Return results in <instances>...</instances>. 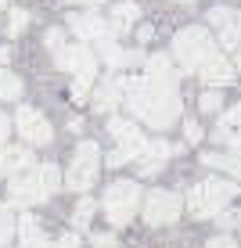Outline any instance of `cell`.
Masks as SVG:
<instances>
[{
    "label": "cell",
    "mask_w": 241,
    "mask_h": 248,
    "mask_svg": "<svg viewBox=\"0 0 241 248\" xmlns=\"http://www.w3.org/2000/svg\"><path fill=\"white\" fill-rule=\"evenodd\" d=\"M123 93L130 112L148 123L151 130H169L180 119V90H177V68L166 54L144 58L141 79H123Z\"/></svg>",
    "instance_id": "obj_1"
},
{
    "label": "cell",
    "mask_w": 241,
    "mask_h": 248,
    "mask_svg": "<svg viewBox=\"0 0 241 248\" xmlns=\"http://www.w3.org/2000/svg\"><path fill=\"white\" fill-rule=\"evenodd\" d=\"M62 187V176H58L54 166H29L25 173L11 176V187H7V202L15 209H29V205L47 202L50 194Z\"/></svg>",
    "instance_id": "obj_2"
},
{
    "label": "cell",
    "mask_w": 241,
    "mask_h": 248,
    "mask_svg": "<svg viewBox=\"0 0 241 248\" xmlns=\"http://www.w3.org/2000/svg\"><path fill=\"white\" fill-rule=\"evenodd\" d=\"M220 50H216V40H212L209 29L202 25H187L173 36V58L180 65V72H198L205 62H212Z\"/></svg>",
    "instance_id": "obj_3"
},
{
    "label": "cell",
    "mask_w": 241,
    "mask_h": 248,
    "mask_svg": "<svg viewBox=\"0 0 241 248\" xmlns=\"http://www.w3.org/2000/svg\"><path fill=\"white\" fill-rule=\"evenodd\" d=\"M238 194V184L230 180H220V176H209V180L194 184L191 194H187V209H191L194 219H209V216H220L223 205L234 202Z\"/></svg>",
    "instance_id": "obj_4"
},
{
    "label": "cell",
    "mask_w": 241,
    "mask_h": 248,
    "mask_svg": "<svg viewBox=\"0 0 241 248\" xmlns=\"http://www.w3.org/2000/svg\"><path fill=\"white\" fill-rule=\"evenodd\" d=\"M137 205H141V187H137V180H115V184H108L105 198H101V209H105V216H108L112 227H126L133 219Z\"/></svg>",
    "instance_id": "obj_5"
},
{
    "label": "cell",
    "mask_w": 241,
    "mask_h": 248,
    "mask_svg": "<svg viewBox=\"0 0 241 248\" xmlns=\"http://www.w3.org/2000/svg\"><path fill=\"white\" fill-rule=\"evenodd\" d=\"M108 133L119 140V148L108 155V166H126V162H137V155L144 151V133L137 130V123H130V119H108Z\"/></svg>",
    "instance_id": "obj_6"
},
{
    "label": "cell",
    "mask_w": 241,
    "mask_h": 248,
    "mask_svg": "<svg viewBox=\"0 0 241 248\" xmlns=\"http://www.w3.org/2000/svg\"><path fill=\"white\" fill-rule=\"evenodd\" d=\"M97 169H101V148L94 140H83L80 148H76V155H72L65 187H72V191H90L94 180H97Z\"/></svg>",
    "instance_id": "obj_7"
},
{
    "label": "cell",
    "mask_w": 241,
    "mask_h": 248,
    "mask_svg": "<svg viewBox=\"0 0 241 248\" xmlns=\"http://www.w3.org/2000/svg\"><path fill=\"white\" fill-rule=\"evenodd\" d=\"M47 47H50V54H54V65L62 68V72H83V68H97V58L90 54L83 44H72L68 47L65 40H62V29H50L47 32Z\"/></svg>",
    "instance_id": "obj_8"
},
{
    "label": "cell",
    "mask_w": 241,
    "mask_h": 248,
    "mask_svg": "<svg viewBox=\"0 0 241 248\" xmlns=\"http://www.w3.org/2000/svg\"><path fill=\"white\" fill-rule=\"evenodd\" d=\"M141 205H144V219H148L151 227L177 223V219H180V209H184L180 194H173V191H151L148 198H141Z\"/></svg>",
    "instance_id": "obj_9"
},
{
    "label": "cell",
    "mask_w": 241,
    "mask_h": 248,
    "mask_svg": "<svg viewBox=\"0 0 241 248\" xmlns=\"http://www.w3.org/2000/svg\"><path fill=\"white\" fill-rule=\"evenodd\" d=\"M15 126H18L22 140H29V144H50V123L44 119V112H36V108L22 105L18 115H15Z\"/></svg>",
    "instance_id": "obj_10"
},
{
    "label": "cell",
    "mask_w": 241,
    "mask_h": 248,
    "mask_svg": "<svg viewBox=\"0 0 241 248\" xmlns=\"http://www.w3.org/2000/svg\"><path fill=\"white\" fill-rule=\"evenodd\" d=\"M68 29H72L80 40H105L108 36V22L101 18L97 11H76V15H68Z\"/></svg>",
    "instance_id": "obj_11"
},
{
    "label": "cell",
    "mask_w": 241,
    "mask_h": 248,
    "mask_svg": "<svg viewBox=\"0 0 241 248\" xmlns=\"http://www.w3.org/2000/svg\"><path fill=\"white\" fill-rule=\"evenodd\" d=\"M169 155H173V148H169L166 140H148L144 151L137 155V173H141V176H155L162 166H166Z\"/></svg>",
    "instance_id": "obj_12"
},
{
    "label": "cell",
    "mask_w": 241,
    "mask_h": 248,
    "mask_svg": "<svg viewBox=\"0 0 241 248\" xmlns=\"http://www.w3.org/2000/svg\"><path fill=\"white\" fill-rule=\"evenodd\" d=\"M216 140L220 144H227V148H234L241 151V101L230 112H223L220 115V126H216Z\"/></svg>",
    "instance_id": "obj_13"
},
{
    "label": "cell",
    "mask_w": 241,
    "mask_h": 248,
    "mask_svg": "<svg viewBox=\"0 0 241 248\" xmlns=\"http://www.w3.org/2000/svg\"><path fill=\"white\" fill-rule=\"evenodd\" d=\"M32 166V151L22 148V144H11V148H0V176H18Z\"/></svg>",
    "instance_id": "obj_14"
},
{
    "label": "cell",
    "mask_w": 241,
    "mask_h": 248,
    "mask_svg": "<svg viewBox=\"0 0 241 248\" xmlns=\"http://www.w3.org/2000/svg\"><path fill=\"white\" fill-rule=\"evenodd\" d=\"M198 76H202L209 87H227V83L234 79V65H230L223 54H216L212 62H205L202 68H198Z\"/></svg>",
    "instance_id": "obj_15"
},
{
    "label": "cell",
    "mask_w": 241,
    "mask_h": 248,
    "mask_svg": "<svg viewBox=\"0 0 241 248\" xmlns=\"http://www.w3.org/2000/svg\"><path fill=\"white\" fill-rule=\"evenodd\" d=\"M119 101H123V79H105L97 87V93H94V108L108 112V115L119 108Z\"/></svg>",
    "instance_id": "obj_16"
},
{
    "label": "cell",
    "mask_w": 241,
    "mask_h": 248,
    "mask_svg": "<svg viewBox=\"0 0 241 248\" xmlns=\"http://www.w3.org/2000/svg\"><path fill=\"white\" fill-rule=\"evenodd\" d=\"M137 25V4L133 0H123L108 11V32H130Z\"/></svg>",
    "instance_id": "obj_17"
},
{
    "label": "cell",
    "mask_w": 241,
    "mask_h": 248,
    "mask_svg": "<svg viewBox=\"0 0 241 248\" xmlns=\"http://www.w3.org/2000/svg\"><path fill=\"white\" fill-rule=\"evenodd\" d=\"M97 44H101V54H105V62H108L112 68H126V65H133L137 58H141L137 50H123V47H115V40H112V36L97 40Z\"/></svg>",
    "instance_id": "obj_18"
},
{
    "label": "cell",
    "mask_w": 241,
    "mask_h": 248,
    "mask_svg": "<svg viewBox=\"0 0 241 248\" xmlns=\"http://www.w3.org/2000/svg\"><path fill=\"white\" fill-rule=\"evenodd\" d=\"M202 162L223 169V173H230L234 180H241V151H230V155H202Z\"/></svg>",
    "instance_id": "obj_19"
},
{
    "label": "cell",
    "mask_w": 241,
    "mask_h": 248,
    "mask_svg": "<svg viewBox=\"0 0 241 248\" xmlns=\"http://www.w3.org/2000/svg\"><path fill=\"white\" fill-rule=\"evenodd\" d=\"M22 97V79L7 68H0V101H18Z\"/></svg>",
    "instance_id": "obj_20"
},
{
    "label": "cell",
    "mask_w": 241,
    "mask_h": 248,
    "mask_svg": "<svg viewBox=\"0 0 241 248\" xmlns=\"http://www.w3.org/2000/svg\"><path fill=\"white\" fill-rule=\"evenodd\" d=\"M94 76H97V68H83V72H76V79H72V101H87L90 97Z\"/></svg>",
    "instance_id": "obj_21"
},
{
    "label": "cell",
    "mask_w": 241,
    "mask_h": 248,
    "mask_svg": "<svg viewBox=\"0 0 241 248\" xmlns=\"http://www.w3.org/2000/svg\"><path fill=\"white\" fill-rule=\"evenodd\" d=\"M25 25H29V11H22V7H15L11 15H7V32L11 36H22Z\"/></svg>",
    "instance_id": "obj_22"
},
{
    "label": "cell",
    "mask_w": 241,
    "mask_h": 248,
    "mask_svg": "<svg viewBox=\"0 0 241 248\" xmlns=\"http://www.w3.org/2000/svg\"><path fill=\"white\" fill-rule=\"evenodd\" d=\"M94 209H97V205H94L90 198H83L80 205H76V212H72V223H76V227H80V230H83V227H87V223H90V216H94Z\"/></svg>",
    "instance_id": "obj_23"
},
{
    "label": "cell",
    "mask_w": 241,
    "mask_h": 248,
    "mask_svg": "<svg viewBox=\"0 0 241 248\" xmlns=\"http://www.w3.org/2000/svg\"><path fill=\"white\" fill-rule=\"evenodd\" d=\"M18 230H22V245H29V241H36V237H44V234H40V223H36L32 216H22Z\"/></svg>",
    "instance_id": "obj_24"
},
{
    "label": "cell",
    "mask_w": 241,
    "mask_h": 248,
    "mask_svg": "<svg viewBox=\"0 0 241 248\" xmlns=\"http://www.w3.org/2000/svg\"><path fill=\"white\" fill-rule=\"evenodd\" d=\"M209 22H212V25H216V29L223 32L230 22H234V11H230V7H212V11H209Z\"/></svg>",
    "instance_id": "obj_25"
},
{
    "label": "cell",
    "mask_w": 241,
    "mask_h": 248,
    "mask_svg": "<svg viewBox=\"0 0 241 248\" xmlns=\"http://www.w3.org/2000/svg\"><path fill=\"white\" fill-rule=\"evenodd\" d=\"M15 234V219L7 212V205H0V245H7V237Z\"/></svg>",
    "instance_id": "obj_26"
},
{
    "label": "cell",
    "mask_w": 241,
    "mask_h": 248,
    "mask_svg": "<svg viewBox=\"0 0 241 248\" xmlns=\"http://www.w3.org/2000/svg\"><path fill=\"white\" fill-rule=\"evenodd\" d=\"M198 105H202V112H220V105H223V101H220V93H216V90H205Z\"/></svg>",
    "instance_id": "obj_27"
},
{
    "label": "cell",
    "mask_w": 241,
    "mask_h": 248,
    "mask_svg": "<svg viewBox=\"0 0 241 248\" xmlns=\"http://www.w3.org/2000/svg\"><path fill=\"white\" fill-rule=\"evenodd\" d=\"M90 241H94V248H119V241H115V234H94Z\"/></svg>",
    "instance_id": "obj_28"
},
{
    "label": "cell",
    "mask_w": 241,
    "mask_h": 248,
    "mask_svg": "<svg viewBox=\"0 0 241 248\" xmlns=\"http://www.w3.org/2000/svg\"><path fill=\"white\" fill-rule=\"evenodd\" d=\"M184 133H187V140H191V144L202 140V126H198L194 119H187V123H184Z\"/></svg>",
    "instance_id": "obj_29"
},
{
    "label": "cell",
    "mask_w": 241,
    "mask_h": 248,
    "mask_svg": "<svg viewBox=\"0 0 241 248\" xmlns=\"http://www.w3.org/2000/svg\"><path fill=\"white\" fill-rule=\"evenodd\" d=\"M7 133H11V123H7V115L0 112V148L7 144Z\"/></svg>",
    "instance_id": "obj_30"
},
{
    "label": "cell",
    "mask_w": 241,
    "mask_h": 248,
    "mask_svg": "<svg viewBox=\"0 0 241 248\" xmlns=\"http://www.w3.org/2000/svg\"><path fill=\"white\" fill-rule=\"evenodd\" d=\"M205 248H238V245L230 241V237H212V241L205 245Z\"/></svg>",
    "instance_id": "obj_31"
},
{
    "label": "cell",
    "mask_w": 241,
    "mask_h": 248,
    "mask_svg": "<svg viewBox=\"0 0 241 248\" xmlns=\"http://www.w3.org/2000/svg\"><path fill=\"white\" fill-rule=\"evenodd\" d=\"M54 248H80V237H76V234H65V237H62V241H58Z\"/></svg>",
    "instance_id": "obj_32"
},
{
    "label": "cell",
    "mask_w": 241,
    "mask_h": 248,
    "mask_svg": "<svg viewBox=\"0 0 241 248\" xmlns=\"http://www.w3.org/2000/svg\"><path fill=\"white\" fill-rule=\"evenodd\" d=\"M7 58H11V50H7V47H0V65H4Z\"/></svg>",
    "instance_id": "obj_33"
},
{
    "label": "cell",
    "mask_w": 241,
    "mask_h": 248,
    "mask_svg": "<svg viewBox=\"0 0 241 248\" xmlns=\"http://www.w3.org/2000/svg\"><path fill=\"white\" fill-rule=\"evenodd\" d=\"M72 4H101V0H72Z\"/></svg>",
    "instance_id": "obj_34"
},
{
    "label": "cell",
    "mask_w": 241,
    "mask_h": 248,
    "mask_svg": "<svg viewBox=\"0 0 241 248\" xmlns=\"http://www.w3.org/2000/svg\"><path fill=\"white\" fill-rule=\"evenodd\" d=\"M238 68H241V44H238Z\"/></svg>",
    "instance_id": "obj_35"
},
{
    "label": "cell",
    "mask_w": 241,
    "mask_h": 248,
    "mask_svg": "<svg viewBox=\"0 0 241 248\" xmlns=\"http://www.w3.org/2000/svg\"><path fill=\"white\" fill-rule=\"evenodd\" d=\"M7 4H11V0H0V7H7Z\"/></svg>",
    "instance_id": "obj_36"
},
{
    "label": "cell",
    "mask_w": 241,
    "mask_h": 248,
    "mask_svg": "<svg viewBox=\"0 0 241 248\" xmlns=\"http://www.w3.org/2000/svg\"><path fill=\"white\" fill-rule=\"evenodd\" d=\"M180 4H194V0H180Z\"/></svg>",
    "instance_id": "obj_37"
}]
</instances>
